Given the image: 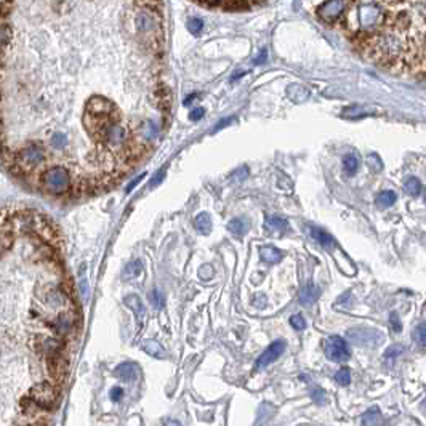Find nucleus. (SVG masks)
<instances>
[{"label": "nucleus", "instance_id": "obj_1", "mask_svg": "<svg viewBox=\"0 0 426 426\" xmlns=\"http://www.w3.org/2000/svg\"><path fill=\"white\" fill-rule=\"evenodd\" d=\"M382 26L357 37L361 50L388 69H406L423 61L424 4H386Z\"/></svg>", "mask_w": 426, "mask_h": 426}, {"label": "nucleus", "instance_id": "obj_2", "mask_svg": "<svg viewBox=\"0 0 426 426\" xmlns=\"http://www.w3.org/2000/svg\"><path fill=\"white\" fill-rule=\"evenodd\" d=\"M346 18V28L354 34V37L367 35L376 31L385 19V8L383 4L376 2H356L349 5Z\"/></svg>", "mask_w": 426, "mask_h": 426}, {"label": "nucleus", "instance_id": "obj_3", "mask_svg": "<svg viewBox=\"0 0 426 426\" xmlns=\"http://www.w3.org/2000/svg\"><path fill=\"white\" fill-rule=\"evenodd\" d=\"M29 397L40 410H53L59 404V388L48 382L35 385L29 391Z\"/></svg>", "mask_w": 426, "mask_h": 426}, {"label": "nucleus", "instance_id": "obj_4", "mask_svg": "<svg viewBox=\"0 0 426 426\" xmlns=\"http://www.w3.org/2000/svg\"><path fill=\"white\" fill-rule=\"evenodd\" d=\"M324 351H325V356L333 362H345L351 357V351L348 348V343L338 335H332L325 340Z\"/></svg>", "mask_w": 426, "mask_h": 426}, {"label": "nucleus", "instance_id": "obj_5", "mask_svg": "<svg viewBox=\"0 0 426 426\" xmlns=\"http://www.w3.org/2000/svg\"><path fill=\"white\" fill-rule=\"evenodd\" d=\"M349 340L357 346H376L383 342V335L380 333V330H375V328H351L348 332Z\"/></svg>", "mask_w": 426, "mask_h": 426}, {"label": "nucleus", "instance_id": "obj_6", "mask_svg": "<svg viewBox=\"0 0 426 426\" xmlns=\"http://www.w3.org/2000/svg\"><path fill=\"white\" fill-rule=\"evenodd\" d=\"M348 2H342V0H332V2H324L318 8V15L325 24H335L342 15L345 13V8L348 7Z\"/></svg>", "mask_w": 426, "mask_h": 426}, {"label": "nucleus", "instance_id": "obj_7", "mask_svg": "<svg viewBox=\"0 0 426 426\" xmlns=\"http://www.w3.org/2000/svg\"><path fill=\"white\" fill-rule=\"evenodd\" d=\"M47 186L52 192L61 194L69 188V173L64 168H53L47 173Z\"/></svg>", "mask_w": 426, "mask_h": 426}, {"label": "nucleus", "instance_id": "obj_8", "mask_svg": "<svg viewBox=\"0 0 426 426\" xmlns=\"http://www.w3.org/2000/svg\"><path fill=\"white\" fill-rule=\"evenodd\" d=\"M284 349H285V343L282 342V340H277V342L271 343L270 346L266 348V351L263 352V354L257 359V362H255V369L260 370V369L267 367V365L273 364L276 359L281 357Z\"/></svg>", "mask_w": 426, "mask_h": 426}, {"label": "nucleus", "instance_id": "obj_9", "mask_svg": "<svg viewBox=\"0 0 426 426\" xmlns=\"http://www.w3.org/2000/svg\"><path fill=\"white\" fill-rule=\"evenodd\" d=\"M113 111H114V106L111 101L100 98V96H95V98H92L87 103V111H85V114H90L95 117L113 119Z\"/></svg>", "mask_w": 426, "mask_h": 426}, {"label": "nucleus", "instance_id": "obj_10", "mask_svg": "<svg viewBox=\"0 0 426 426\" xmlns=\"http://www.w3.org/2000/svg\"><path fill=\"white\" fill-rule=\"evenodd\" d=\"M135 28L141 34H152L159 29V19H157L151 11H140L135 19Z\"/></svg>", "mask_w": 426, "mask_h": 426}, {"label": "nucleus", "instance_id": "obj_11", "mask_svg": "<svg viewBox=\"0 0 426 426\" xmlns=\"http://www.w3.org/2000/svg\"><path fill=\"white\" fill-rule=\"evenodd\" d=\"M330 252H332V255H333L335 261L338 263V267H340V270H342L346 276H354V274H356V266H354V263H352V261L346 257L342 249L335 247V249H332Z\"/></svg>", "mask_w": 426, "mask_h": 426}, {"label": "nucleus", "instance_id": "obj_12", "mask_svg": "<svg viewBox=\"0 0 426 426\" xmlns=\"http://www.w3.org/2000/svg\"><path fill=\"white\" fill-rule=\"evenodd\" d=\"M309 234L311 237L316 240V242H319L321 245L327 250H332L337 247V240L333 239V236H330L328 233H325L324 229H319V228H309Z\"/></svg>", "mask_w": 426, "mask_h": 426}, {"label": "nucleus", "instance_id": "obj_13", "mask_svg": "<svg viewBox=\"0 0 426 426\" xmlns=\"http://www.w3.org/2000/svg\"><path fill=\"white\" fill-rule=\"evenodd\" d=\"M138 372H140L138 370V365L133 364V362H124V364H120L119 367L116 369V375L119 376L120 380H124V382L137 380Z\"/></svg>", "mask_w": 426, "mask_h": 426}, {"label": "nucleus", "instance_id": "obj_14", "mask_svg": "<svg viewBox=\"0 0 426 426\" xmlns=\"http://www.w3.org/2000/svg\"><path fill=\"white\" fill-rule=\"evenodd\" d=\"M104 138L111 143V144H120V143H124L125 138H127V130L122 127V125H116L113 124L111 127H109L104 133Z\"/></svg>", "mask_w": 426, "mask_h": 426}, {"label": "nucleus", "instance_id": "obj_15", "mask_svg": "<svg viewBox=\"0 0 426 426\" xmlns=\"http://www.w3.org/2000/svg\"><path fill=\"white\" fill-rule=\"evenodd\" d=\"M319 295H321V288L314 284H308L300 292V303L304 304V306H309V304H312L319 298Z\"/></svg>", "mask_w": 426, "mask_h": 426}, {"label": "nucleus", "instance_id": "obj_16", "mask_svg": "<svg viewBox=\"0 0 426 426\" xmlns=\"http://www.w3.org/2000/svg\"><path fill=\"white\" fill-rule=\"evenodd\" d=\"M264 226L267 231H271V233H284V231L288 229V221L285 220V218L282 216H266V221H264Z\"/></svg>", "mask_w": 426, "mask_h": 426}, {"label": "nucleus", "instance_id": "obj_17", "mask_svg": "<svg viewBox=\"0 0 426 426\" xmlns=\"http://www.w3.org/2000/svg\"><path fill=\"white\" fill-rule=\"evenodd\" d=\"M362 426H382L383 424V415L380 409L372 407L362 415Z\"/></svg>", "mask_w": 426, "mask_h": 426}, {"label": "nucleus", "instance_id": "obj_18", "mask_svg": "<svg viewBox=\"0 0 426 426\" xmlns=\"http://www.w3.org/2000/svg\"><path fill=\"white\" fill-rule=\"evenodd\" d=\"M13 39V29H11V24L8 21L0 19V50H5Z\"/></svg>", "mask_w": 426, "mask_h": 426}, {"label": "nucleus", "instance_id": "obj_19", "mask_svg": "<svg viewBox=\"0 0 426 426\" xmlns=\"http://www.w3.org/2000/svg\"><path fill=\"white\" fill-rule=\"evenodd\" d=\"M194 226H196L197 229V233L207 236V234H210V231H212V220H210V216L209 213H199L196 215V218H194Z\"/></svg>", "mask_w": 426, "mask_h": 426}, {"label": "nucleus", "instance_id": "obj_20", "mask_svg": "<svg viewBox=\"0 0 426 426\" xmlns=\"http://www.w3.org/2000/svg\"><path fill=\"white\" fill-rule=\"evenodd\" d=\"M249 228H250V223L247 218H243V216L234 218V220H231L228 223V229L236 236H243L249 231Z\"/></svg>", "mask_w": 426, "mask_h": 426}, {"label": "nucleus", "instance_id": "obj_21", "mask_svg": "<svg viewBox=\"0 0 426 426\" xmlns=\"http://www.w3.org/2000/svg\"><path fill=\"white\" fill-rule=\"evenodd\" d=\"M143 349L148 352L149 356L157 357V359H162V357L167 356V352L162 348V345L159 342H155V340H146V342L143 343Z\"/></svg>", "mask_w": 426, "mask_h": 426}, {"label": "nucleus", "instance_id": "obj_22", "mask_svg": "<svg viewBox=\"0 0 426 426\" xmlns=\"http://www.w3.org/2000/svg\"><path fill=\"white\" fill-rule=\"evenodd\" d=\"M260 257L263 261L266 263H270V264H274V263H279L282 260V252L281 250H277L274 247H261L260 249Z\"/></svg>", "mask_w": 426, "mask_h": 426}, {"label": "nucleus", "instance_id": "obj_23", "mask_svg": "<svg viewBox=\"0 0 426 426\" xmlns=\"http://www.w3.org/2000/svg\"><path fill=\"white\" fill-rule=\"evenodd\" d=\"M287 95H288V98L292 101H295V103H301L304 100H308V96H309V92L303 87V85H290L288 90H287Z\"/></svg>", "mask_w": 426, "mask_h": 426}, {"label": "nucleus", "instance_id": "obj_24", "mask_svg": "<svg viewBox=\"0 0 426 426\" xmlns=\"http://www.w3.org/2000/svg\"><path fill=\"white\" fill-rule=\"evenodd\" d=\"M343 168H345V173L348 176L356 175L357 168H359V161H357V155L354 152H349L343 157Z\"/></svg>", "mask_w": 426, "mask_h": 426}, {"label": "nucleus", "instance_id": "obj_25", "mask_svg": "<svg viewBox=\"0 0 426 426\" xmlns=\"http://www.w3.org/2000/svg\"><path fill=\"white\" fill-rule=\"evenodd\" d=\"M396 202V192L394 191H382L378 196H376V205L380 209H388Z\"/></svg>", "mask_w": 426, "mask_h": 426}, {"label": "nucleus", "instance_id": "obj_26", "mask_svg": "<svg viewBox=\"0 0 426 426\" xmlns=\"http://www.w3.org/2000/svg\"><path fill=\"white\" fill-rule=\"evenodd\" d=\"M125 304H127L128 308H131L133 311H135L141 319L144 318L146 309H144V306H143V301L140 300V297H138V295H130V297H127V298H125Z\"/></svg>", "mask_w": 426, "mask_h": 426}, {"label": "nucleus", "instance_id": "obj_27", "mask_svg": "<svg viewBox=\"0 0 426 426\" xmlns=\"http://www.w3.org/2000/svg\"><path fill=\"white\" fill-rule=\"evenodd\" d=\"M200 5H204V7H221V8H228V10H243V8L250 7V4H247V2H209V4L202 2Z\"/></svg>", "mask_w": 426, "mask_h": 426}, {"label": "nucleus", "instance_id": "obj_28", "mask_svg": "<svg viewBox=\"0 0 426 426\" xmlns=\"http://www.w3.org/2000/svg\"><path fill=\"white\" fill-rule=\"evenodd\" d=\"M13 240H15V236H13V233H11L10 229L0 231V252L10 250L11 245H13Z\"/></svg>", "mask_w": 426, "mask_h": 426}, {"label": "nucleus", "instance_id": "obj_29", "mask_svg": "<svg viewBox=\"0 0 426 426\" xmlns=\"http://www.w3.org/2000/svg\"><path fill=\"white\" fill-rule=\"evenodd\" d=\"M406 191L407 194H410V196H418V194L421 192V183L418 178H409L406 181Z\"/></svg>", "mask_w": 426, "mask_h": 426}, {"label": "nucleus", "instance_id": "obj_30", "mask_svg": "<svg viewBox=\"0 0 426 426\" xmlns=\"http://www.w3.org/2000/svg\"><path fill=\"white\" fill-rule=\"evenodd\" d=\"M188 31L192 34V35H199L204 29V21L200 18H191L188 21Z\"/></svg>", "mask_w": 426, "mask_h": 426}, {"label": "nucleus", "instance_id": "obj_31", "mask_svg": "<svg viewBox=\"0 0 426 426\" xmlns=\"http://www.w3.org/2000/svg\"><path fill=\"white\" fill-rule=\"evenodd\" d=\"M335 380L338 382V385H342V386H348L351 383V370L343 367V369H340L335 375Z\"/></svg>", "mask_w": 426, "mask_h": 426}, {"label": "nucleus", "instance_id": "obj_32", "mask_svg": "<svg viewBox=\"0 0 426 426\" xmlns=\"http://www.w3.org/2000/svg\"><path fill=\"white\" fill-rule=\"evenodd\" d=\"M367 165L373 170V172H382V168H383V162L378 155H376L375 152L369 154L367 155Z\"/></svg>", "mask_w": 426, "mask_h": 426}, {"label": "nucleus", "instance_id": "obj_33", "mask_svg": "<svg viewBox=\"0 0 426 426\" xmlns=\"http://www.w3.org/2000/svg\"><path fill=\"white\" fill-rule=\"evenodd\" d=\"M404 352V346L402 345H393L389 349H386L385 352V359L386 361H394L397 356H400Z\"/></svg>", "mask_w": 426, "mask_h": 426}, {"label": "nucleus", "instance_id": "obj_34", "mask_svg": "<svg viewBox=\"0 0 426 426\" xmlns=\"http://www.w3.org/2000/svg\"><path fill=\"white\" fill-rule=\"evenodd\" d=\"M311 397H312V400L318 406H322L325 402V393L322 391L319 386H312L311 388Z\"/></svg>", "mask_w": 426, "mask_h": 426}, {"label": "nucleus", "instance_id": "obj_35", "mask_svg": "<svg viewBox=\"0 0 426 426\" xmlns=\"http://www.w3.org/2000/svg\"><path fill=\"white\" fill-rule=\"evenodd\" d=\"M290 325L295 328V330H304L306 328V321L301 314H294L290 318Z\"/></svg>", "mask_w": 426, "mask_h": 426}, {"label": "nucleus", "instance_id": "obj_36", "mask_svg": "<svg viewBox=\"0 0 426 426\" xmlns=\"http://www.w3.org/2000/svg\"><path fill=\"white\" fill-rule=\"evenodd\" d=\"M143 133H144L146 140H152V138H155V135H157V127H155L154 122H151V120L146 122L144 127H143Z\"/></svg>", "mask_w": 426, "mask_h": 426}, {"label": "nucleus", "instance_id": "obj_37", "mask_svg": "<svg viewBox=\"0 0 426 426\" xmlns=\"http://www.w3.org/2000/svg\"><path fill=\"white\" fill-rule=\"evenodd\" d=\"M151 303L155 309H161L164 306V295L159 290H152L151 292Z\"/></svg>", "mask_w": 426, "mask_h": 426}, {"label": "nucleus", "instance_id": "obj_38", "mask_svg": "<svg viewBox=\"0 0 426 426\" xmlns=\"http://www.w3.org/2000/svg\"><path fill=\"white\" fill-rule=\"evenodd\" d=\"M413 340L423 348L424 346V324H420L415 330H413Z\"/></svg>", "mask_w": 426, "mask_h": 426}, {"label": "nucleus", "instance_id": "obj_39", "mask_svg": "<svg viewBox=\"0 0 426 426\" xmlns=\"http://www.w3.org/2000/svg\"><path fill=\"white\" fill-rule=\"evenodd\" d=\"M15 5L13 4H8V2H0V19L7 21V18L10 16V13L13 11Z\"/></svg>", "mask_w": 426, "mask_h": 426}, {"label": "nucleus", "instance_id": "obj_40", "mask_svg": "<svg viewBox=\"0 0 426 426\" xmlns=\"http://www.w3.org/2000/svg\"><path fill=\"white\" fill-rule=\"evenodd\" d=\"M212 276H213V270H212L210 264H204L199 270V277L202 279V281H209Z\"/></svg>", "mask_w": 426, "mask_h": 426}, {"label": "nucleus", "instance_id": "obj_41", "mask_svg": "<svg viewBox=\"0 0 426 426\" xmlns=\"http://www.w3.org/2000/svg\"><path fill=\"white\" fill-rule=\"evenodd\" d=\"M389 322H391V327H393L394 332H400V330H402V324H400L399 316H397L396 312H393L391 316H389Z\"/></svg>", "mask_w": 426, "mask_h": 426}, {"label": "nucleus", "instance_id": "obj_42", "mask_svg": "<svg viewBox=\"0 0 426 426\" xmlns=\"http://www.w3.org/2000/svg\"><path fill=\"white\" fill-rule=\"evenodd\" d=\"M233 176H234V180H237V181H243V180H245V178L249 176V168H247V167L237 168Z\"/></svg>", "mask_w": 426, "mask_h": 426}, {"label": "nucleus", "instance_id": "obj_43", "mask_svg": "<svg viewBox=\"0 0 426 426\" xmlns=\"http://www.w3.org/2000/svg\"><path fill=\"white\" fill-rule=\"evenodd\" d=\"M266 59H267V50L266 48H261V52L255 56V59H253V63L257 64V66H260V64H264L266 63Z\"/></svg>", "mask_w": 426, "mask_h": 426}, {"label": "nucleus", "instance_id": "obj_44", "mask_svg": "<svg viewBox=\"0 0 426 426\" xmlns=\"http://www.w3.org/2000/svg\"><path fill=\"white\" fill-rule=\"evenodd\" d=\"M141 261H135V263H130L128 266H127V273L128 274H133V276H137L140 271H141Z\"/></svg>", "mask_w": 426, "mask_h": 426}, {"label": "nucleus", "instance_id": "obj_45", "mask_svg": "<svg viewBox=\"0 0 426 426\" xmlns=\"http://www.w3.org/2000/svg\"><path fill=\"white\" fill-rule=\"evenodd\" d=\"M233 122H236V117L233 116V117H226L225 120H221V122H218L216 124V127H215V131H218V130H221V128H225L226 125H229V124H233Z\"/></svg>", "mask_w": 426, "mask_h": 426}, {"label": "nucleus", "instance_id": "obj_46", "mask_svg": "<svg viewBox=\"0 0 426 426\" xmlns=\"http://www.w3.org/2000/svg\"><path fill=\"white\" fill-rule=\"evenodd\" d=\"M204 114H205V109L204 107H197V109H194V111L189 114V119L191 120H199V119L204 117Z\"/></svg>", "mask_w": 426, "mask_h": 426}, {"label": "nucleus", "instance_id": "obj_47", "mask_svg": "<svg viewBox=\"0 0 426 426\" xmlns=\"http://www.w3.org/2000/svg\"><path fill=\"white\" fill-rule=\"evenodd\" d=\"M122 396H124V389H122V388L117 386V388H113V389H111V399L116 400V402L122 399Z\"/></svg>", "mask_w": 426, "mask_h": 426}, {"label": "nucleus", "instance_id": "obj_48", "mask_svg": "<svg viewBox=\"0 0 426 426\" xmlns=\"http://www.w3.org/2000/svg\"><path fill=\"white\" fill-rule=\"evenodd\" d=\"M164 175H165V170H161L159 173H155L154 180L151 181V186H155L157 183H161V181H162V178H164Z\"/></svg>", "mask_w": 426, "mask_h": 426}, {"label": "nucleus", "instance_id": "obj_49", "mask_svg": "<svg viewBox=\"0 0 426 426\" xmlns=\"http://www.w3.org/2000/svg\"><path fill=\"white\" fill-rule=\"evenodd\" d=\"M144 176H146V175L143 173V175H140V176H138V178H137L135 181H131V183H130V185L127 186V192H131V189H133V188H135V186L138 185V183H140V181H141V180H143Z\"/></svg>", "mask_w": 426, "mask_h": 426}, {"label": "nucleus", "instance_id": "obj_50", "mask_svg": "<svg viewBox=\"0 0 426 426\" xmlns=\"http://www.w3.org/2000/svg\"><path fill=\"white\" fill-rule=\"evenodd\" d=\"M164 426H181V423L176 421V420H165V424H164Z\"/></svg>", "mask_w": 426, "mask_h": 426}]
</instances>
